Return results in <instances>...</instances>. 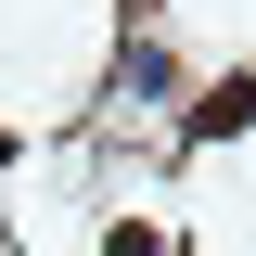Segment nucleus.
<instances>
[{"mask_svg": "<svg viewBox=\"0 0 256 256\" xmlns=\"http://www.w3.org/2000/svg\"><path fill=\"white\" fill-rule=\"evenodd\" d=\"M218 128H256V77H218V90L192 102V141H218Z\"/></svg>", "mask_w": 256, "mask_h": 256, "instance_id": "obj_1", "label": "nucleus"}, {"mask_svg": "<svg viewBox=\"0 0 256 256\" xmlns=\"http://www.w3.org/2000/svg\"><path fill=\"white\" fill-rule=\"evenodd\" d=\"M102 256H166V244H154L141 218H116V230H102Z\"/></svg>", "mask_w": 256, "mask_h": 256, "instance_id": "obj_2", "label": "nucleus"}]
</instances>
